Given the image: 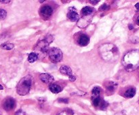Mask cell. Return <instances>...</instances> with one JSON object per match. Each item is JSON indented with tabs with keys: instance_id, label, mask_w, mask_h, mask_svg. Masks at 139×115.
I'll return each mask as SVG.
<instances>
[{
	"instance_id": "obj_27",
	"label": "cell",
	"mask_w": 139,
	"mask_h": 115,
	"mask_svg": "<svg viewBox=\"0 0 139 115\" xmlns=\"http://www.w3.org/2000/svg\"><path fill=\"white\" fill-rule=\"evenodd\" d=\"M10 0H0V3H2V4H8L10 3Z\"/></svg>"
},
{
	"instance_id": "obj_31",
	"label": "cell",
	"mask_w": 139,
	"mask_h": 115,
	"mask_svg": "<svg viewBox=\"0 0 139 115\" xmlns=\"http://www.w3.org/2000/svg\"><path fill=\"white\" fill-rule=\"evenodd\" d=\"M128 28H129L130 30H132V29L134 28V26L132 25H131V24H130V25H128Z\"/></svg>"
},
{
	"instance_id": "obj_7",
	"label": "cell",
	"mask_w": 139,
	"mask_h": 115,
	"mask_svg": "<svg viewBox=\"0 0 139 115\" xmlns=\"http://www.w3.org/2000/svg\"><path fill=\"white\" fill-rule=\"evenodd\" d=\"M49 44H48L45 40H42L39 41L36 46V49H38L40 53L46 54L49 51Z\"/></svg>"
},
{
	"instance_id": "obj_29",
	"label": "cell",
	"mask_w": 139,
	"mask_h": 115,
	"mask_svg": "<svg viewBox=\"0 0 139 115\" xmlns=\"http://www.w3.org/2000/svg\"><path fill=\"white\" fill-rule=\"evenodd\" d=\"M98 2H99V1H98V0H97V1H92H92H90V3L92 4H96L97 3H98Z\"/></svg>"
},
{
	"instance_id": "obj_30",
	"label": "cell",
	"mask_w": 139,
	"mask_h": 115,
	"mask_svg": "<svg viewBox=\"0 0 139 115\" xmlns=\"http://www.w3.org/2000/svg\"><path fill=\"white\" fill-rule=\"evenodd\" d=\"M135 8L137 11H139V3H137V4H135Z\"/></svg>"
},
{
	"instance_id": "obj_4",
	"label": "cell",
	"mask_w": 139,
	"mask_h": 115,
	"mask_svg": "<svg viewBox=\"0 0 139 115\" xmlns=\"http://www.w3.org/2000/svg\"><path fill=\"white\" fill-rule=\"evenodd\" d=\"M50 59L52 62H58L63 60V52L57 47H52L48 51Z\"/></svg>"
},
{
	"instance_id": "obj_8",
	"label": "cell",
	"mask_w": 139,
	"mask_h": 115,
	"mask_svg": "<svg viewBox=\"0 0 139 115\" xmlns=\"http://www.w3.org/2000/svg\"><path fill=\"white\" fill-rule=\"evenodd\" d=\"M15 106V100L13 98H8L5 100L4 103V108L6 110H10Z\"/></svg>"
},
{
	"instance_id": "obj_24",
	"label": "cell",
	"mask_w": 139,
	"mask_h": 115,
	"mask_svg": "<svg viewBox=\"0 0 139 115\" xmlns=\"http://www.w3.org/2000/svg\"><path fill=\"white\" fill-rule=\"evenodd\" d=\"M58 101L59 102H62V103H65V104H67L69 102V100L67 98H60Z\"/></svg>"
},
{
	"instance_id": "obj_9",
	"label": "cell",
	"mask_w": 139,
	"mask_h": 115,
	"mask_svg": "<svg viewBox=\"0 0 139 115\" xmlns=\"http://www.w3.org/2000/svg\"><path fill=\"white\" fill-rule=\"evenodd\" d=\"M90 38L87 35H80L77 38V43L80 46H86L89 44Z\"/></svg>"
},
{
	"instance_id": "obj_11",
	"label": "cell",
	"mask_w": 139,
	"mask_h": 115,
	"mask_svg": "<svg viewBox=\"0 0 139 115\" xmlns=\"http://www.w3.org/2000/svg\"><path fill=\"white\" fill-rule=\"evenodd\" d=\"M60 72L63 75H67L68 77L69 76L72 75V70L71 69L70 67L67 66H62L60 68Z\"/></svg>"
},
{
	"instance_id": "obj_18",
	"label": "cell",
	"mask_w": 139,
	"mask_h": 115,
	"mask_svg": "<svg viewBox=\"0 0 139 115\" xmlns=\"http://www.w3.org/2000/svg\"><path fill=\"white\" fill-rule=\"evenodd\" d=\"M101 101H102V100H101L100 96L96 97V98H92V104H93L94 106H96V107L99 106L100 104H101Z\"/></svg>"
},
{
	"instance_id": "obj_32",
	"label": "cell",
	"mask_w": 139,
	"mask_h": 115,
	"mask_svg": "<svg viewBox=\"0 0 139 115\" xmlns=\"http://www.w3.org/2000/svg\"><path fill=\"white\" fill-rule=\"evenodd\" d=\"M136 23L138 25H139V14L138 15L137 18H136Z\"/></svg>"
},
{
	"instance_id": "obj_12",
	"label": "cell",
	"mask_w": 139,
	"mask_h": 115,
	"mask_svg": "<svg viewBox=\"0 0 139 115\" xmlns=\"http://www.w3.org/2000/svg\"><path fill=\"white\" fill-rule=\"evenodd\" d=\"M49 89L50 90V91L54 93H60L62 91V88L60 85H57V84H51L49 86Z\"/></svg>"
},
{
	"instance_id": "obj_23",
	"label": "cell",
	"mask_w": 139,
	"mask_h": 115,
	"mask_svg": "<svg viewBox=\"0 0 139 115\" xmlns=\"http://www.w3.org/2000/svg\"><path fill=\"white\" fill-rule=\"evenodd\" d=\"M109 9V6L107 4H104L99 8V11H105V10H108Z\"/></svg>"
},
{
	"instance_id": "obj_2",
	"label": "cell",
	"mask_w": 139,
	"mask_h": 115,
	"mask_svg": "<svg viewBox=\"0 0 139 115\" xmlns=\"http://www.w3.org/2000/svg\"><path fill=\"white\" fill-rule=\"evenodd\" d=\"M99 52L101 58L106 61H113L118 56V48L113 44H103L100 47Z\"/></svg>"
},
{
	"instance_id": "obj_16",
	"label": "cell",
	"mask_w": 139,
	"mask_h": 115,
	"mask_svg": "<svg viewBox=\"0 0 139 115\" xmlns=\"http://www.w3.org/2000/svg\"><path fill=\"white\" fill-rule=\"evenodd\" d=\"M38 58V55L35 52H31L28 56V61L30 63H33L37 60Z\"/></svg>"
},
{
	"instance_id": "obj_35",
	"label": "cell",
	"mask_w": 139,
	"mask_h": 115,
	"mask_svg": "<svg viewBox=\"0 0 139 115\" xmlns=\"http://www.w3.org/2000/svg\"><path fill=\"white\" fill-rule=\"evenodd\" d=\"M44 2V1H39V2H41V3H43Z\"/></svg>"
},
{
	"instance_id": "obj_10",
	"label": "cell",
	"mask_w": 139,
	"mask_h": 115,
	"mask_svg": "<svg viewBox=\"0 0 139 115\" xmlns=\"http://www.w3.org/2000/svg\"><path fill=\"white\" fill-rule=\"evenodd\" d=\"M39 79L43 83H46V84H49L52 83L54 80V77L48 73H42L39 75Z\"/></svg>"
},
{
	"instance_id": "obj_20",
	"label": "cell",
	"mask_w": 139,
	"mask_h": 115,
	"mask_svg": "<svg viewBox=\"0 0 139 115\" xmlns=\"http://www.w3.org/2000/svg\"><path fill=\"white\" fill-rule=\"evenodd\" d=\"M14 44H4L1 45V47L2 49H6V50H11L14 48Z\"/></svg>"
},
{
	"instance_id": "obj_28",
	"label": "cell",
	"mask_w": 139,
	"mask_h": 115,
	"mask_svg": "<svg viewBox=\"0 0 139 115\" xmlns=\"http://www.w3.org/2000/svg\"><path fill=\"white\" fill-rule=\"evenodd\" d=\"M39 102H44L45 101H46V98H39Z\"/></svg>"
},
{
	"instance_id": "obj_22",
	"label": "cell",
	"mask_w": 139,
	"mask_h": 115,
	"mask_svg": "<svg viewBox=\"0 0 139 115\" xmlns=\"http://www.w3.org/2000/svg\"><path fill=\"white\" fill-rule=\"evenodd\" d=\"M100 105H101V108L102 110H103L106 109V108L108 107V103H107V102H105V100H102Z\"/></svg>"
},
{
	"instance_id": "obj_21",
	"label": "cell",
	"mask_w": 139,
	"mask_h": 115,
	"mask_svg": "<svg viewBox=\"0 0 139 115\" xmlns=\"http://www.w3.org/2000/svg\"><path fill=\"white\" fill-rule=\"evenodd\" d=\"M7 16V12L5 9H0V20H4Z\"/></svg>"
},
{
	"instance_id": "obj_15",
	"label": "cell",
	"mask_w": 139,
	"mask_h": 115,
	"mask_svg": "<svg viewBox=\"0 0 139 115\" xmlns=\"http://www.w3.org/2000/svg\"><path fill=\"white\" fill-rule=\"evenodd\" d=\"M117 84V83H115L113 82H110L109 84L106 87V89H107V93H113L115 91V87H116Z\"/></svg>"
},
{
	"instance_id": "obj_5",
	"label": "cell",
	"mask_w": 139,
	"mask_h": 115,
	"mask_svg": "<svg viewBox=\"0 0 139 115\" xmlns=\"http://www.w3.org/2000/svg\"><path fill=\"white\" fill-rule=\"evenodd\" d=\"M53 9L50 6L46 5V6H42L40 9V14L45 18H49L52 14Z\"/></svg>"
},
{
	"instance_id": "obj_25",
	"label": "cell",
	"mask_w": 139,
	"mask_h": 115,
	"mask_svg": "<svg viewBox=\"0 0 139 115\" xmlns=\"http://www.w3.org/2000/svg\"><path fill=\"white\" fill-rule=\"evenodd\" d=\"M85 94H86V93L82 92V91H78V92L73 93H71V95H75V96H84V95Z\"/></svg>"
},
{
	"instance_id": "obj_14",
	"label": "cell",
	"mask_w": 139,
	"mask_h": 115,
	"mask_svg": "<svg viewBox=\"0 0 139 115\" xmlns=\"http://www.w3.org/2000/svg\"><path fill=\"white\" fill-rule=\"evenodd\" d=\"M136 94V89L135 88H130L128 90L124 93V97L127 98H133Z\"/></svg>"
},
{
	"instance_id": "obj_19",
	"label": "cell",
	"mask_w": 139,
	"mask_h": 115,
	"mask_svg": "<svg viewBox=\"0 0 139 115\" xmlns=\"http://www.w3.org/2000/svg\"><path fill=\"white\" fill-rule=\"evenodd\" d=\"M58 115H75L74 112L71 109L64 110L63 111L61 112Z\"/></svg>"
},
{
	"instance_id": "obj_33",
	"label": "cell",
	"mask_w": 139,
	"mask_h": 115,
	"mask_svg": "<svg viewBox=\"0 0 139 115\" xmlns=\"http://www.w3.org/2000/svg\"><path fill=\"white\" fill-rule=\"evenodd\" d=\"M115 115H124V112H118V113L115 114Z\"/></svg>"
},
{
	"instance_id": "obj_26",
	"label": "cell",
	"mask_w": 139,
	"mask_h": 115,
	"mask_svg": "<svg viewBox=\"0 0 139 115\" xmlns=\"http://www.w3.org/2000/svg\"><path fill=\"white\" fill-rule=\"evenodd\" d=\"M69 80H70L71 81H75V80H76V77H75V76L73 75L69 76Z\"/></svg>"
},
{
	"instance_id": "obj_3",
	"label": "cell",
	"mask_w": 139,
	"mask_h": 115,
	"mask_svg": "<svg viewBox=\"0 0 139 115\" xmlns=\"http://www.w3.org/2000/svg\"><path fill=\"white\" fill-rule=\"evenodd\" d=\"M33 83V77L31 75H27L23 77L18 84L16 91L20 96H25L31 90V87Z\"/></svg>"
},
{
	"instance_id": "obj_1",
	"label": "cell",
	"mask_w": 139,
	"mask_h": 115,
	"mask_svg": "<svg viewBox=\"0 0 139 115\" xmlns=\"http://www.w3.org/2000/svg\"><path fill=\"white\" fill-rule=\"evenodd\" d=\"M122 64L127 71L131 72L139 68V50L134 49L126 53L122 59Z\"/></svg>"
},
{
	"instance_id": "obj_17",
	"label": "cell",
	"mask_w": 139,
	"mask_h": 115,
	"mask_svg": "<svg viewBox=\"0 0 139 115\" xmlns=\"http://www.w3.org/2000/svg\"><path fill=\"white\" fill-rule=\"evenodd\" d=\"M101 87L96 86L94 87L92 90V98H96V97L99 96L100 93H101Z\"/></svg>"
},
{
	"instance_id": "obj_34",
	"label": "cell",
	"mask_w": 139,
	"mask_h": 115,
	"mask_svg": "<svg viewBox=\"0 0 139 115\" xmlns=\"http://www.w3.org/2000/svg\"><path fill=\"white\" fill-rule=\"evenodd\" d=\"M2 89H4V87L2 85H0V90H2Z\"/></svg>"
},
{
	"instance_id": "obj_13",
	"label": "cell",
	"mask_w": 139,
	"mask_h": 115,
	"mask_svg": "<svg viewBox=\"0 0 139 115\" xmlns=\"http://www.w3.org/2000/svg\"><path fill=\"white\" fill-rule=\"evenodd\" d=\"M94 12V8L90 7V6H86L83 8L82 9V14L84 16H90V14H92Z\"/></svg>"
},
{
	"instance_id": "obj_6",
	"label": "cell",
	"mask_w": 139,
	"mask_h": 115,
	"mask_svg": "<svg viewBox=\"0 0 139 115\" xmlns=\"http://www.w3.org/2000/svg\"><path fill=\"white\" fill-rule=\"evenodd\" d=\"M67 17L72 22H78L80 20V15L77 12L76 9L74 8H69V12L67 14Z\"/></svg>"
}]
</instances>
